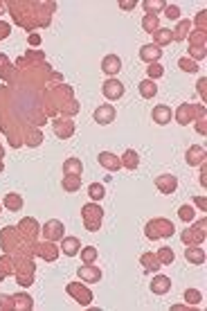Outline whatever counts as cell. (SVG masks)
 <instances>
[{"mask_svg":"<svg viewBox=\"0 0 207 311\" xmlns=\"http://www.w3.org/2000/svg\"><path fill=\"white\" fill-rule=\"evenodd\" d=\"M174 232H176V228L169 219H151L146 223V228H144L146 239H160V237L169 239V237H174Z\"/></svg>","mask_w":207,"mask_h":311,"instance_id":"obj_1","label":"cell"},{"mask_svg":"<svg viewBox=\"0 0 207 311\" xmlns=\"http://www.w3.org/2000/svg\"><path fill=\"white\" fill-rule=\"evenodd\" d=\"M81 216H84V225L88 232H97L99 225H102V219H104V210L97 205V203H86L81 207Z\"/></svg>","mask_w":207,"mask_h":311,"instance_id":"obj_2","label":"cell"},{"mask_svg":"<svg viewBox=\"0 0 207 311\" xmlns=\"http://www.w3.org/2000/svg\"><path fill=\"white\" fill-rule=\"evenodd\" d=\"M102 93L108 102H115V99H120L124 95V84L120 79H106L102 84Z\"/></svg>","mask_w":207,"mask_h":311,"instance_id":"obj_3","label":"cell"},{"mask_svg":"<svg viewBox=\"0 0 207 311\" xmlns=\"http://www.w3.org/2000/svg\"><path fill=\"white\" fill-rule=\"evenodd\" d=\"M115 115H117L115 106H110V104H102V106H97V108H94L92 120L97 122V124L106 126V124H110V122L115 120Z\"/></svg>","mask_w":207,"mask_h":311,"instance_id":"obj_4","label":"cell"},{"mask_svg":"<svg viewBox=\"0 0 207 311\" xmlns=\"http://www.w3.org/2000/svg\"><path fill=\"white\" fill-rule=\"evenodd\" d=\"M43 234L48 241H56V239H63V234H66V228H63V223L58 219H50L48 223L43 225Z\"/></svg>","mask_w":207,"mask_h":311,"instance_id":"obj_5","label":"cell"},{"mask_svg":"<svg viewBox=\"0 0 207 311\" xmlns=\"http://www.w3.org/2000/svg\"><path fill=\"white\" fill-rule=\"evenodd\" d=\"M156 187L160 189L162 194H174L178 189V178L174 174H162L156 178Z\"/></svg>","mask_w":207,"mask_h":311,"instance_id":"obj_6","label":"cell"},{"mask_svg":"<svg viewBox=\"0 0 207 311\" xmlns=\"http://www.w3.org/2000/svg\"><path fill=\"white\" fill-rule=\"evenodd\" d=\"M66 291L70 293V295H74L76 302H79V304H84V306H88L90 302H92V293L86 291V286H81V284H68Z\"/></svg>","mask_w":207,"mask_h":311,"instance_id":"obj_7","label":"cell"},{"mask_svg":"<svg viewBox=\"0 0 207 311\" xmlns=\"http://www.w3.org/2000/svg\"><path fill=\"white\" fill-rule=\"evenodd\" d=\"M76 275H79L84 282H90V284H92V282H99V279H102V270H99L94 264H84V266H79V268H76Z\"/></svg>","mask_w":207,"mask_h":311,"instance_id":"obj_8","label":"cell"},{"mask_svg":"<svg viewBox=\"0 0 207 311\" xmlns=\"http://www.w3.org/2000/svg\"><path fill=\"white\" fill-rule=\"evenodd\" d=\"M160 57H162V48H158V45H153V43H146L140 48V59L146 63H158Z\"/></svg>","mask_w":207,"mask_h":311,"instance_id":"obj_9","label":"cell"},{"mask_svg":"<svg viewBox=\"0 0 207 311\" xmlns=\"http://www.w3.org/2000/svg\"><path fill=\"white\" fill-rule=\"evenodd\" d=\"M148 288H151L156 295H164V293L171 291V279L166 277V275H156V277L151 279V284H148Z\"/></svg>","mask_w":207,"mask_h":311,"instance_id":"obj_10","label":"cell"},{"mask_svg":"<svg viewBox=\"0 0 207 311\" xmlns=\"http://www.w3.org/2000/svg\"><path fill=\"white\" fill-rule=\"evenodd\" d=\"M102 70L106 72L108 77H115L117 72L122 70V59L117 57V54H108V57H104V61H102Z\"/></svg>","mask_w":207,"mask_h":311,"instance_id":"obj_11","label":"cell"},{"mask_svg":"<svg viewBox=\"0 0 207 311\" xmlns=\"http://www.w3.org/2000/svg\"><path fill=\"white\" fill-rule=\"evenodd\" d=\"M97 160H99V165H102L106 171H117V169L122 167L120 158H117L115 153H110V151H102V153H99Z\"/></svg>","mask_w":207,"mask_h":311,"instance_id":"obj_12","label":"cell"},{"mask_svg":"<svg viewBox=\"0 0 207 311\" xmlns=\"http://www.w3.org/2000/svg\"><path fill=\"white\" fill-rule=\"evenodd\" d=\"M187 165L189 167H198L205 162V147H198V144H194V147L187 149Z\"/></svg>","mask_w":207,"mask_h":311,"instance_id":"obj_13","label":"cell"},{"mask_svg":"<svg viewBox=\"0 0 207 311\" xmlns=\"http://www.w3.org/2000/svg\"><path fill=\"white\" fill-rule=\"evenodd\" d=\"M79 250H81V241L76 237H63L61 239V252L63 255L74 257V255H79Z\"/></svg>","mask_w":207,"mask_h":311,"instance_id":"obj_14","label":"cell"},{"mask_svg":"<svg viewBox=\"0 0 207 311\" xmlns=\"http://www.w3.org/2000/svg\"><path fill=\"white\" fill-rule=\"evenodd\" d=\"M184 259L189 261V264H205V250H202L200 246H187L184 248Z\"/></svg>","mask_w":207,"mask_h":311,"instance_id":"obj_15","label":"cell"},{"mask_svg":"<svg viewBox=\"0 0 207 311\" xmlns=\"http://www.w3.org/2000/svg\"><path fill=\"white\" fill-rule=\"evenodd\" d=\"M151 117H153V122H156V124H160V126H164V124H169L171 122V108L169 106H156L151 111Z\"/></svg>","mask_w":207,"mask_h":311,"instance_id":"obj_16","label":"cell"},{"mask_svg":"<svg viewBox=\"0 0 207 311\" xmlns=\"http://www.w3.org/2000/svg\"><path fill=\"white\" fill-rule=\"evenodd\" d=\"M189 27H192V21H187V18H180L178 25L171 30V36H174V41H184L189 36Z\"/></svg>","mask_w":207,"mask_h":311,"instance_id":"obj_17","label":"cell"},{"mask_svg":"<svg viewBox=\"0 0 207 311\" xmlns=\"http://www.w3.org/2000/svg\"><path fill=\"white\" fill-rule=\"evenodd\" d=\"M140 264H142L144 273H156L158 268H160V261H158V255H153V252H144L142 257H140Z\"/></svg>","mask_w":207,"mask_h":311,"instance_id":"obj_18","label":"cell"},{"mask_svg":"<svg viewBox=\"0 0 207 311\" xmlns=\"http://www.w3.org/2000/svg\"><path fill=\"white\" fill-rule=\"evenodd\" d=\"M171 41H174V36H171V30L158 27V30L153 32V45H158V48H166Z\"/></svg>","mask_w":207,"mask_h":311,"instance_id":"obj_19","label":"cell"},{"mask_svg":"<svg viewBox=\"0 0 207 311\" xmlns=\"http://www.w3.org/2000/svg\"><path fill=\"white\" fill-rule=\"evenodd\" d=\"M120 162H122V167H126V169H138V165H140L138 151H133V149H126V151L122 153Z\"/></svg>","mask_w":207,"mask_h":311,"instance_id":"obj_20","label":"cell"},{"mask_svg":"<svg viewBox=\"0 0 207 311\" xmlns=\"http://www.w3.org/2000/svg\"><path fill=\"white\" fill-rule=\"evenodd\" d=\"M81 171H84V165H81L79 158H68L63 162V174L66 176H81Z\"/></svg>","mask_w":207,"mask_h":311,"instance_id":"obj_21","label":"cell"},{"mask_svg":"<svg viewBox=\"0 0 207 311\" xmlns=\"http://www.w3.org/2000/svg\"><path fill=\"white\" fill-rule=\"evenodd\" d=\"M138 90H140V95H142L144 99H151V97H156L158 95V84L156 81H151V79H142L140 81V86H138Z\"/></svg>","mask_w":207,"mask_h":311,"instance_id":"obj_22","label":"cell"},{"mask_svg":"<svg viewBox=\"0 0 207 311\" xmlns=\"http://www.w3.org/2000/svg\"><path fill=\"white\" fill-rule=\"evenodd\" d=\"M2 205H4V210H9V212H18L22 207V198L18 196V194L9 192V194H4Z\"/></svg>","mask_w":207,"mask_h":311,"instance_id":"obj_23","label":"cell"},{"mask_svg":"<svg viewBox=\"0 0 207 311\" xmlns=\"http://www.w3.org/2000/svg\"><path fill=\"white\" fill-rule=\"evenodd\" d=\"M61 187L66 189V192H70V194L79 192V187H81V176H66V178L61 180Z\"/></svg>","mask_w":207,"mask_h":311,"instance_id":"obj_24","label":"cell"},{"mask_svg":"<svg viewBox=\"0 0 207 311\" xmlns=\"http://www.w3.org/2000/svg\"><path fill=\"white\" fill-rule=\"evenodd\" d=\"M54 131H56L58 138L66 140L68 135L74 133V122H66V124H61V122H54Z\"/></svg>","mask_w":207,"mask_h":311,"instance_id":"obj_25","label":"cell"},{"mask_svg":"<svg viewBox=\"0 0 207 311\" xmlns=\"http://www.w3.org/2000/svg\"><path fill=\"white\" fill-rule=\"evenodd\" d=\"M158 255V261L160 264H164V266H169V264H174V259H176V255H174V250H171L169 246H162L160 250L156 252Z\"/></svg>","mask_w":207,"mask_h":311,"instance_id":"obj_26","label":"cell"},{"mask_svg":"<svg viewBox=\"0 0 207 311\" xmlns=\"http://www.w3.org/2000/svg\"><path fill=\"white\" fill-rule=\"evenodd\" d=\"M88 194L92 201H102L104 196H106V187H104L102 183H90L88 185Z\"/></svg>","mask_w":207,"mask_h":311,"instance_id":"obj_27","label":"cell"},{"mask_svg":"<svg viewBox=\"0 0 207 311\" xmlns=\"http://www.w3.org/2000/svg\"><path fill=\"white\" fill-rule=\"evenodd\" d=\"M38 252L45 257V259H56V255H58L56 246H52V243H50V241L38 243Z\"/></svg>","mask_w":207,"mask_h":311,"instance_id":"obj_28","label":"cell"},{"mask_svg":"<svg viewBox=\"0 0 207 311\" xmlns=\"http://www.w3.org/2000/svg\"><path fill=\"white\" fill-rule=\"evenodd\" d=\"M164 7H166L164 0H144V9H146L148 14H153V16H156L158 12H164Z\"/></svg>","mask_w":207,"mask_h":311,"instance_id":"obj_29","label":"cell"},{"mask_svg":"<svg viewBox=\"0 0 207 311\" xmlns=\"http://www.w3.org/2000/svg\"><path fill=\"white\" fill-rule=\"evenodd\" d=\"M81 259H84V264H94L97 261V248L94 246H86L81 248Z\"/></svg>","mask_w":207,"mask_h":311,"instance_id":"obj_30","label":"cell"},{"mask_svg":"<svg viewBox=\"0 0 207 311\" xmlns=\"http://www.w3.org/2000/svg\"><path fill=\"white\" fill-rule=\"evenodd\" d=\"M142 27L144 32H148V34H153V32L160 27V23H158V16H153V14H148V16L142 18Z\"/></svg>","mask_w":207,"mask_h":311,"instance_id":"obj_31","label":"cell"},{"mask_svg":"<svg viewBox=\"0 0 207 311\" xmlns=\"http://www.w3.org/2000/svg\"><path fill=\"white\" fill-rule=\"evenodd\" d=\"M146 75H148V79H160L162 75H164V66H160V61L158 63H148L146 66Z\"/></svg>","mask_w":207,"mask_h":311,"instance_id":"obj_32","label":"cell"},{"mask_svg":"<svg viewBox=\"0 0 207 311\" xmlns=\"http://www.w3.org/2000/svg\"><path fill=\"white\" fill-rule=\"evenodd\" d=\"M184 302H187V304H192V306L200 304V302H202L200 291H196V288H187V291H184Z\"/></svg>","mask_w":207,"mask_h":311,"instance_id":"obj_33","label":"cell"},{"mask_svg":"<svg viewBox=\"0 0 207 311\" xmlns=\"http://www.w3.org/2000/svg\"><path fill=\"white\" fill-rule=\"evenodd\" d=\"M178 216H180V221H194V216H196V210H194L192 205H180L178 207Z\"/></svg>","mask_w":207,"mask_h":311,"instance_id":"obj_34","label":"cell"},{"mask_svg":"<svg viewBox=\"0 0 207 311\" xmlns=\"http://www.w3.org/2000/svg\"><path fill=\"white\" fill-rule=\"evenodd\" d=\"M164 16L171 21H180V7L178 5H166L164 7Z\"/></svg>","mask_w":207,"mask_h":311,"instance_id":"obj_35","label":"cell"},{"mask_svg":"<svg viewBox=\"0 0 207 311\" xmlns=\"http://www.w3.org/2000/svg\"><path fill=\"white\" fill-rule=\"evenodd\" d=\"M178 66H180V70H184V72H198V63H194L192 59H180Z\"/></svg>","mask_w":207,"mask_h":311,"instance_id":"obj_36","label":"cell"},{"mask_svg":"<svg viewBox=\"0 0 207 311\" xmlns=\"http://www.w3.org/2000/svg\"><path fill=\"white\" fill-rule=\"evenodd\" d=\"M9 32H12V30H9L7 23H0V39H7Z\"/></svg>","mask_w":207,"mask_h":311,"instance_id":"obj_37","label":"cell"},{"mask_svg":"<svg viewBox=\"0 0 207 311\" xmlns=\"http://www.w3.org/2000/svg\"><path fill=\"white\" fill-rule=\"evenodd\" d=\"M4 264V259H0V282H2L4 277H7V273H9V268L7 266H2Z\"/></svg>","mask_w":207,"mask_h":311,"instance_id":"obj_38","label":"cell"},{"mask_svg":"<svg viewBox=\"0 0 207 311\" xmlns=\"http://www.w3.org/2000/svg\"><path fill=\"white\" fill-rule=\"evenodd\" d=\"M120 7H122V9H133V7H135V3H133V0H128V3H126V0H122Z\"/></svg>","mask_w":207,"mask_h":311,"instance_id":"obj_39","label":"cell"},{"mask_svg":"<svg viewBox=\"0 0 207 311\" xmlns=\"http://www.w3.org/2000/svg\"><path fill=\"white\" fill-rule=\"evenodd\" d=\"M40 43V36L38 34H32L30 36V45H38Z\"/></svg>","mask_w":207,"mask_h":311,"instance_id":"obj_40","label":"cell"},{"mask_svg":"<svg viewBox=\"0 0 207 311\" xmlns=\"http://www.w3.org/2000/svg\"><path fill=\"white\" fill-rule=\"evenodd\" d=\"M194 203H196V205L200 207V210H205V198H202V196H200V198L196 196V198H194Z\"/></svg>","mask_w":207,"mask_h":311,"instance_id":"obj_41","label":"cell"}]
</instances>
